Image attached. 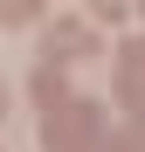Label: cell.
Wrapping results in <instances>:
<instances>
[{"instance_id": "cell-1", "label": "cell", "mask_w": 145, "mask_h": 152, "mask_svg": "<svg viewBox=\"0 0 145 152\" xmlns=\"http://www.w3.org/2000/svg\"><path fill=\"white\" fill-rule=\"evenodd\" d=\"M76 48H90L76 21H62V28H48V56H76Z\"/></svg>"}, {"instance_id": "cell-2", "label": "cell", "mask_w": 145, "mask_h": 152, "mask_svg": "<svg viewBox=\"0 0 145 152\" xmlns=\"http://www.w3.org/2000/svg\"><path fill=\"white\" fill-rule=\"evenodd\" d=\"M42 0H0V21H35Z\"/></svg>"}, {"instance_id": "cell-3", "label": "cell", "mask_w": 145, "mask_h": 152, "mask_svg": "<svg viewBox=\"0 0 145 152\" xmlns=\"http://www.w3.org/2000/svg\"><path fill=\"white\" fill-rule=\"evenodd\" d=\"M90 7H97V14H111V21H117V14H125V0H90Z\"/></svg>"}]
</instances>
